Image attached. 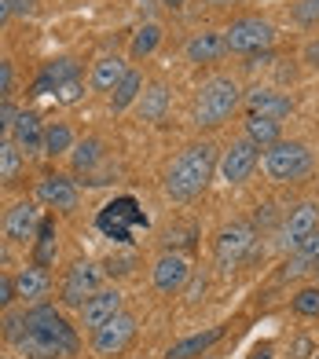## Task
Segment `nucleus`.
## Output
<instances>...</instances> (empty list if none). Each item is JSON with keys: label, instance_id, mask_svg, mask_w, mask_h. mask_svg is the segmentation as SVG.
<instances>
[{"label": "nucleus", "instance_id": "obj_1", "mask_svg": "<svg viewBox=\"0 0 319 359\" xmlns=\"http://www.w3.org/2000/svg\"><path fill=\"white\" fill-rule=\"evenodd\" d=\"M26 334L15 348L26 359H59V355H74L77 352V334L74 326L62 319L55 308L48 304H34L26 312Z\"/></svg>", "mask_w": 319, "mask_h": 359}, {"label": "nucleus", "instance_id": "obj_2", "mask_svg": "<svg viewBox=\"0 0 319 359\" xmlns=\"http://www.w3.org/2000/svg\"><path fill=\"white\" fill-rule=\"evenodd\" d=\"M217 169V147L213 143H191L172 158V165L165 172V194L172 202H191L198 198L210 184V176Z\"/></svg>", "mask_w": 319, "mask_h": 359}, {"label": "nucleus", "instance_id": "obj_3", "mask_svg": "<svg viewBox=\"0 0 319 359\" xmlns=\"http://www.w3.org/2000/svg\"><path fill=\"white\" fill-rule=\"evenodd\" d=\"M243 103V88H238L235 77H210L205 85L198 88V100H195V121L205 128H217L224 125L231 114Z\"/></svg>", "mask_w": 319, "mask_h": 359}, {"label": "nucleus", "instance_id": "obj_4", "mask_svg": "<svg viewBox=\"0 0 319 359\" xmlns=\"http://www.w3.org/2000/svg\"><path fill=\"white\" fill-rule=\"evenodd\" d=\"M264 172L276 184H294V180L312 172V151L297 140H279L264 151Z\"/></svg>", "mask_w": 319, "mask_h": 359}, {"label": "nucleus", "instance_id": "obj_5", "mask_svg": "<svg viewBox=\"0 0 319 359\" xmlns=\"http://www.w3.org/2000/svg\"><path fill=\"white\" fill-rule=\"evenodd\" d=\"M224 41H228V52L235 55H261V52H272L276 44V26L261 19V15H243L224 29Z\"/></svg>", "mask_w": 319, "mask_h": 359}, {"label": "nucleus", "instance_id": "obj_6", "mask_svg": "<svg viewBox=\"0 0 319 359\" xmlns=\"http://www.w3.org/2000/svg\"><path fill=\"white\" fill-rule=\"evenodd\" d=\"M253 250H257V231H253V224L235 220L231 227H224V231L217 235V250H213L217 268L224 275H231L246 257H253Z\"/></svg>", "mask_w": 319, "mask_h": 359}, {"label": "nucleus", "instance_id": "obj_7", "mask_svg": "<svg viewBox=\"0 0 319 359\" xmlns=\"http://www.w3.org/2000/svg\"><path fill=\"white\" fill-rule=\"evenodd\" d=\"M100 231L107 235V238H114V242H129V235H133V227H147V217L140 213V205H136V198H114L110 205H103V213H100Z\"/></svg>", "mask_w": 319, "mask_h": 359}, {"label": "nucleus", "instance_id": "obj_8", "mask_svg": "<svg viewBox=\"0 0 319 359\" xmlns=\"http://www.w3.org/2000/svg\"><path fill=\"white\" fill-rule=\"evenodd\" d=\"M257 161H261V147L243 136L220 154V176H224L228 184H246L253 176V169H257Z\"/></svg>", "mask_w": 319, "mask_h": 359}, {"label": "nucleus", "instance_id": "obj_9", "mask_svg": "<svg viewBox=\"0 0 319 359\" xmlns=\"http://www.w3.org/2000/svg\"><path fill=\"white\" fill-rule=\"evenodd\" d=\"M133 337H136V316L129 312H118L110 323H103L100 330H95L92 337V352L95 355H118L133 345Z\"/></svg>", "mask_w": 319, "mask_h": 359}, {"label": "nucleus", "instance_id": "obj_10", "mask_svg": "<svg viewBox=\"0 0 319 359\" xmlns=\"http://www.w3.org/2000/svg\"><path fill=\"white\" fill-rule=\"evenodd\" d=\"M103 283V271L100 264H88V260H77V264L67 271V283H62V304L70 308H81L95 290Z\"/></svg>", "mask_w": 319, "mask_h": 359}, {"label": "nucleus", "instance_id": "obj_11", "mask_svg": "<svg viewBox=\"0 0 319 359\" xmlns=\"http://www.w3.org/2000/svg\"><path fill=\"white\" fill-rule=\"evenodd\" d=\"M151 279L158 293H180L191 283V260L184 253H162L151 268Z\"/></svg>", "mask_w": 319, "mask_h": 359}, {"label": "nucleus", "instance_id": "obj_12", "mask_svg": "<svg viewBox=\"0 0 319 359\" xmlns=\"http://www.w3.org/2000/svg\"><path fill=\"white\" fill-rule=\"evenodd\" d=\"M312 231H319V205L315 202L294 205L290 213H286V220H283V250L294 253Z\"/></svg>", "mask_w": 319, "mask_h": 359}, {"label": "nucleus", "instance_id": "obj_13", "mask_svg": "<svg viewBox=\"0 0 319 359\" xmlns=\"http://www.w3.org/2000/svg\"><path fill=\"white\" fill-rule=\"evenodd\" d=\"M118 312H121V293H118L114 286H110V290L100 286V290H95L92 297L81 304V326H88V330L95 334L103 323H110Z\"/></svg>", "mask_w": 319, "mask_h": 359}, {"label": "nucleus", "instance_id": "obj_14", "mask_svg": "<svg viewBox=\"0 0 319 359\" xmlns=\"http://www.w3.org/2000/svg\"><path fill=\"white\" fill-rule=\"evenodd\" d=\"M243 103H246V114H264V118H276V121L294 114V100L276 88H250L243 95Z\"/></svg>", "mask_w": 319, "mask_h": 359}, {"label": "nucleus", "instance_id": "obj_15", "mask_svg": "<svg viewBox=\"0 0 319 359\" xmlns=\"http://www.w3.org/2000/svg\"><path fill=\"white\" fill-rule=\"evenodd\" d=\"M37 227H41V213H37L34 202H19V205L8 209V217H4V235H8L11 242L34 238Z\"/></svg>", "mask_w": 319, "mask_h": 359}, {"label": "nucleus", "instance_id": "obj_16", "mask_svg": "<svg viewBox=\"0 0 319 359\" xmlns=\"http://www.w3.org/2000/svg\"><path fill=\"white\" fill-rule=\"evenodd\" d=\"M11 143L19 147V151H44V121H41V114L19 110L15 128H11Z\"/></svg>", "mask_w": 319, "mask_h": 359}, {"label": "nucleus", "instance_id": "obj_17", "mask_svg": "<svg viewBox=\"0 0 319 359\" xmlns=\"http://www.w3.org/2000/svg\"><path fill=\"white\" fill-rule=\"evenodd\" d=\"M37 198L52 209H77V187L67 176H44L37 184Z\"/></svg>", "mask_w": 319, "mask_h": 359}, {"label": "nucleus", "instance_id": "obj_18", "mask_svg": "<svg viewBox=\"0 0 319 359\" xmlns=\"http://www.w3.org/2000/svg\"><path fill=\"white\" fill-rule=\"evenodd\" d=\"M187 59L191 62H217L220 55L228 52V41H224V34L220 29H202V34H195L187 41Z\"/></svg>", "mask_w": 319, "mask_h": 359}, {"label": "nucleus", "instance_id": "obj_19", "mask_svg": "<svg viewBox=\"0 0 319 359\" xmlns=\"http://www.w3.org/2000/svg\"><path fill=\"white\" fill-rule=\"evenodd\" d=\"M220 337H224V330H220V326H210V330H202V334H191V337L177 341V345L165 352V359H198V355L210 352Z\"/></svg>", "mask_w": 319, "mask_h": 359}, {"label": "nucleus", "instance_id": "obj_20", "mask_svg": "<svg viewBox=\"0 0 319 359\" xmlns=\"http://www.w3.org/2000/svg\"><path fill=\"white\" fill-rule=\"evenodd\" d=\"M74 77H77V62L74 59H52V62H44L41 77L34 81V95L55 92L59 85H67V81H74Z\"/></svg>", "mask_w": 319, "mask_h": 359}, {"label": "nucleus", "instance_id": "obj_21", "mask_svg": "<svg viewBox=\"0 0 319 359\" xmlns=\"http://www.w3.org/2000/svg\"><path fill=\"white\" fill-rule=\"evenodd\" d=\"M319 268V231H312L301 246L290 253V260H286V268H283V275L286 279H297V275H305V271H315Z\"/></svg>", "mask_w": 319, "mask_h": 359}, {"label": "nucleus", "instance_id": "obj_22", "mask_svg": "<svg viewBox=\"0 0 319 359\" xmlns=\"http://www.w3.org/2000/svg\"><path fill=\"white\" fill-rule=\"evenodd\" d=\"M48 286H52V279H48V271L37 268V264L34 268H22L19 275H15V293H19L22 301H29V304H41Z\"/></svg>", "mask_w": 319, "mask_h": 359}, {"label": "nucleus", "instance_id": "obj_23", "mask_svg": "<svg viewBox=\"0 0 319 359\" xmlns=\"http://www.w3.org/2000/svg\"><path fill=\"white\" fill-rule=\"evenodd\" d=\"M246 140H253L261 151H268L272 143L283 140V121L264 118V114H246Z\"/></svg>", "mask_w": 319, "mask_h": 359}, {"label": "nucleus", "instance_id": "obj_24", "mask_svg": "<svg viewBox=\"0 0 319 359\" xmlns=\"http://www.w3.org/2000/svg\"><path fill=\"white\" fill-rule=\"evenodd\" d=\"M125 74H129L125 59H118V55H103V59L92 67V88H95V92H114V88H118V81H121Z\"/></svg>", "mask_w": 319, "mask_h": 359}, {"label": "nucleus", "instance_id": "obj_25", "mask_svg": "<svg viewBox=\"0 0 319 359\" xmlns=\"http://www.w3.org/2000/svg\"><path fill=\"white\" fill-rule=\"evenodd\" d=\"M140 114H143V121H162L165 118V110H169V88L162 85V81H154V85H147L140 92Z\"/></svg>", "mask_w": 319, "mask_h": 359}, {"label": "nucleus", "instance_id": "obj_26", "mask_svg": "<svg viewBox=\"0 0 319 359\" xmlns=\"http://www.w3.org/2000/svg\"><path fill=\"white\" fill-rule=\"evenodd\" d=\"M140 92H143V77L136 70H129L121 81H118V88L110 92V110L121 114V110H129L136 100H140Z\"/></svg>", "mask_w": 319, "mask_h": 359}, {"label": "nucleus", "instance_id": "obj_27", "mask_svg": "<svg viewBox=\"0 0 319 359\" xmlns=\"http://www.w3.org/2000/svg\"><path fill=\"white\" fill-rule=\"evenodd\" d=\"M162 26L158 22H143L140 29H136V37H133V44H129V52H133V59H147L151 52H158V44H162Z\"/></svg>", "mask_w": 319, "mask_h": 359}, {"label": "nucleus", "instance_id": "obj_28", "mask_svg": "<svg viewBox=\"0 0 319 359\" xmlns=\"http://www.w3.org/2000/svg\"><path fill=\"white\" fill-rule=\"evenodd\" d=\"M22 172V151L8 140H0V184H15Z\"/></svg>", "mask_w": 319, "mask_h": 359}, {"label": "nucleus", "instance_id": "obj_29", "mask_svg": "<svg viewBox=\"0 0 319 359\" xmlns=\"http://www.w3.org/2000/svg\"><path fill=\"white\" fill-rule=\"evenodd\" d=\"M55 260V224L52 220H41L37 227V253H34V264L48 268Z\"/></svg>", "mask_w": 319, "mask_h": 359}, {"label": "nucleus", "instance_id": "obj_30", "mask_svg": "<svg viewBox=\"0 0 319 359\" xmlns=\"http://www.w3.org/2000/svg\"><path fill=\"white\" fill-rule=\"evenodd\" d=\"M74 147V133H70V125H62V121H55V125H48L44 128V154H67Z\"/></svg>", "mask_w": 319, "mask_h": 359}, {"label": "nucleus", "instance_id": "obj_31", "mask_svg": "<svg viewBox=\"0 0 319 359\" xmlns=\"http://www.w3.org/2000/svg\"><path fill=\"white\" fill-rule=\"evenodd\" d=\"M70 151H74V169H77V172H88L95 161L103 158V143L92 136V140H81L77 147H70Z\"/></svg>", "mask_w": 319, "mask_h": 359}, {"label": "nucleus", "instance_id": "obj_32", "mask_svg": "<svg viewBox=\"0 0 319 359\" xmlns=\"http://www.w3.org/2000/svg\"><path fill=\"white\" fill-rule=\"evenodd\" d=\"M290 304H294V312H297V316L315 319V316H319V286H305V290H297Z\"/></svg>", "mask_w": 319, "mask_h": 359}, {"label": "nucleus", "instance_id": "obj_33", "mask_svg": "<svg viewBox=\"0 0 319 359\" xmlns=\"http://www.w3.org/2000/svg\"><path fill=\"white\" fill-rule=\"evenodd\" d=\"M26 312H8L4 316V323H0V334H4L8 341H11V345H19V341H22V334H26Z\"/></svg>", "mask_w": 319, "mask_h": 359}, {"label": "nucleus", "instance_id": "obj_34", "mask_svg": "<svg viewBox=\"0 0 319 359\" xmlns=\"http://www.w3.org/2000/svg\"><path fill=\"white\" fill-rule=\"evenodd\" d=\"M52 95H55V103H62V107H74V103L85 95V81H81V77H74V81H67V85H59Z\"/></svg>", "mask_w": 319, "mask_h": 359}, {"label": "nucleus", "instance_id": "obj_35", "mask_svg": "<svg viewBox=\"0 0 319 359\" xmlns=\"http://www.w3.org/2000/svg\"><path fill=\"white\" fill-rule=\"evenodd\" d=\"M294 19L301 26H319V0H297V4H294Z\"/></svg>", "mask_w": 319, "mask_h": 359}, {"label": "nucleus", "instance_id": "obj_36", "mask_svg": "<svg viewBox=\"0 0 319 359\" xmlns=\"http://www.w3.org/2000/svg\"><path fill=\"white\" fill-rule=\"evenodd\" d=\"M133 264H136V257H133V253H125V257H110V260H107V275H129V271H133Z\"/></svg>", "mask_w": 319, "mask_h": 359}, {"label": "nucleus", "instance_id": "obj_37", "mask_svg": "<svg viewBox=\"0 0 319 359\" xmlns=\"http://www.w3.org/2000/svg\"><path fill=\"white\" fill-rule=\"evenodd\" d=\"M15 118H19V110H15V107L4 100V103H0V140H4L11 128H15Z\"/></svg>", "mask_w": 319, "mask_h": 359}, {"label": "nucleus", "instance_id": "obj_38", "mask_svg": "<svg viewBox=\"0 0 319 359\" xmlns=\"http://www.w3.org/2000/svg\"><path fill=\"white\" fill-rule=\"evenodd\" d=\"M19 297L15 293V279H8V275H0V312H8V304Z\"/></svg>", "mask_w": 319, "mask_h": 359}, {"label": "nucleus", "instance_id": "obj_39", "mask_svg": "<svg viewBox=\"0 0 319 359\" xmlns=\"http://www.w3.org/2000/svg\"><path fill=\"white\" fill-rule=\"evenodd\" d=\"M11 77H15L11 62L0 59V103H4V100H8V92H11Z\"/></svg>", "mask_w": 319, "mask_h": 359}, {"label": "nucleus", "instance_id": "obj_40", "mask_svg": "<svg viewBox=\"0 0 319 359\" xmlns=\"http://www.w3.org/2000/svg\"><path fill=\"white\" fill-rule=\"evenodd\" d=\"M312 352H315V341L312 337H297L294 341V359H308Z\"/></svg>", "mask_w": 319, "mask_h": 359}, {"label": "nucleus", "instance_id": "obj_41", "mask_svg": "<svg viewBox=\"0 0 319 359\" xmlns=\"http://www.w3.org/2000/svg\"><path fill=\"white\" fill-rule=\"evenodd\" d=\"M34 8H37V0H11V11L15 15H29Z\"/></svg>", "mask_w": 319, "mask_h": 359}, {"label": "nucleus", "instance_id": "obj_42", "mask_svg": "<svg viewBox=\"0 0 319 359\" xmlns=\"http://www.w3.org/2000/svg\"><path fill=\"white\" fill-rule=\"evenodd\" d=\"M246 359H276V348H272V345H257Z\"/></svg>", "mask_w": 319, "mask_h": 359}, {"label": "nucleus", "instance_id": "obj_43", "mask_svg": "<svg viewBox=\"0 0 319 359\" xmlns=\"http://www.w3.org/2000/svg\"><path fill=\"white\" fill-rule=\"evenodd\" d=\"M202 290H205V279H195V283H191V290H187V301H198Z\"/></svg>", "mask_w": 319, "mask_h": 359}, {"label": "nucleus", "instance_id": "obj_44", "mask_svg": "<svg viewBox=\"0 0 319 359\" xmlns=\"http://www.w3.org/2000/svg\"><path fill=\"white\" fill-rule=\"evenodd\" d=\"M305 59H308V62H312V67H319V41H315V44H308V48H305Z\"/></svg>", "mask_w": 319, "mask_h": 359}, {"label": "nucleus", "instance_id": "obj_45", "mask_svg": "<svg viewBox=\"0 0 319 359\" xmlns=\"http://www.w3.org/2000/svg\"><path fill=\"white\" fill-rule=\"evenodd\" d=\"M11 15H15V11H11V0H0V26H4Z\"/></svg>", "mask_w": 319, "mask_h": 359}, {"label": "nucleus", "instance_id": "obj_46", "mask_svg": "<svg viewBox=\"0 0 319 359\" xmlns=\"http://www.w3.org/2000/svg\"><path fill=\"white\" fill-rule=\"evenodd\" d=\"M162 4H165V8H172V11H177V8H184V0H162Z\"/></svg>", "mask_w": 319, "mask_h": 359}, {"label": "nucleus", "instance_id": "obj_47", "mask_svg": "<svg viewBox=\"0 0 319 359\" xmlns=\"http://www.w3.org/2000/svg\"><path fill=\"white\" fill-rule=\"evenodd\" d=\"M198 359H220V355H213V352H205V355H198Z\"/></svg>", "mask_w": 319, "mask_h": 359}]
</instances>
